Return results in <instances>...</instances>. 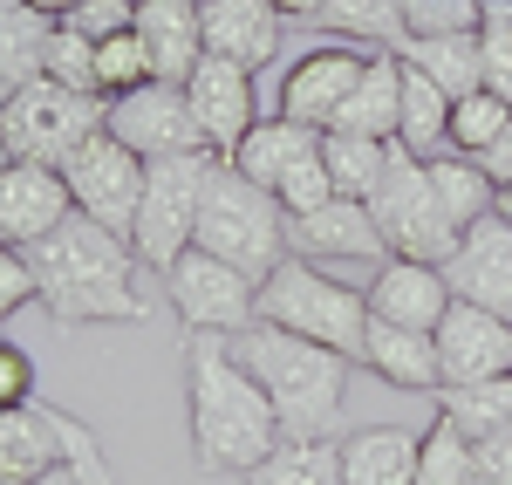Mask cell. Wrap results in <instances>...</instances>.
Here are the masks:
<instances>
[{
	"label": "cell",
	"mask_w": 512,
	"mask_h": 485,
	"mask_svg": "<svg viewBox=\"0 0 512 485\" xmlns=\"http://www.w3.org/2000/svg\"><path fill=\"white\" fill-rule=\"evenodd\" d=\"M185 417H192V458L205 472L246 479L280 445V417L260 376L233 356V335H185Z\"/></svg>",
	"instance_id": "obj_1"
},
{
	"label": "cell",
	"mask_w": 512,
	"mask_h": 485,
	"mask_svg": "<svg viewBox=\"0 0 512 485\" xmlns=\"http://www.w3.org/2000/svg\"><path fill=\"white\" fill-rule=\"evenodd\" d=\"M41 308L62 328H103V322H144V294H137V246L69 212L48 240L28 246Z\"/></svg>",
	"instance_id": "obj_2"
},
{
	"label": "cell",
	"mask_w": 512,
	"mask_h": 485,
	"mask_svg": "<svg viewBox=\"0 0 512 485\" xmlns=\"http://www.w3.org/2000/svg\"><path fill=\"white\" fill-rule=\"evenodd\" d=\"M233 356L267 390V404L280 417V438H335L342 431V404H349V369L355 356L308 342V335H287V328H239Z\"/></svg>",
	"instance_id": "obj_3"
},
{
	"label": "cell",
	"mask_w": 512,
	"mask_h": 485,
	"mask_svg": "<svg viewBox=\"0 0 512 485\" xmlns=\"http://www.w3.org/2000/svg\"><path fill=\"white\" fill-rule=\"evenodd\" d=\"M253 322L287 328V335H308V342H328L342 356H362V335H369V294L335 274H321L315 260L287 253L274 274L253 294Z\"/></svg>",
	"instance_id": "obj_4"
},
{
	"label": "cell",
	"mask_w": 512,
	"mask_h": 485,
	"mask_svg": "<svg viewBox=\"0 0 512 485\" xmlns=\"http://www.w3.org/2000/svg\"><path fill=\"white\" fill-rule=\"evenodd\" d=\"M205 253H219L226 267H239L246 281L260 287L287 260V212L274 192H260L253 178H239L233 164L219 158L212 185H205V212H198V240Z\"/></svg>",
	"instance_id": "obj_5"
},
{
	"label": "cell",
	"mask_w": 512,
	"mask_h": 485,
	"mask_svg": "<svg viewBox=\"0 0 512 485\" xmlns=\"http://www.w3.org/2000/svg\"><path fill=\"white\" fill-rule=\"evenodd\" d=\"M96 130H103V96L89 89L35 76L28 89L0 96V158L14 164H62Z\"/></svg>",
	"instance_id": "obj_6"
},
{
	"label": "cell",
	"mask_w": 512,
	"mask_h": 485,
	"mask_svg": "<svg viewBox=\"0 0 512 485\" xmlns=\"http://www.w3.org/2000/svg\"><path fill=\"white\" fill-rule=\"evenodd\" d=\"M212 171H219L212 151H185V158L144 164V199H137V219H130V246H137L144 267L164 274V267L198 240V212H205Z\"/></svg>",
	"instance_id": "obj_7"
},
{
	"label": "cell",
	"mask_w": 512,
	"mask_h": 485,
	"mask_svg": "<svg viewBox=\"0 0 512 485\" xmlns=\"http://www.w3.org/2000/svg\"><path fill=\"white\" fill-rule=\"evenodd\" d=\"M55 465H69L82 485H110V465L96 451V431L55 404L0 410V485H35Z\"/></svg>",
	"instance_id": "obj_8"
},
{
	"label": "cell",
	"mask_w": 512,
	"mask_h": 485,
	"mask_svg": "<svg viewBox=\"0 0 512 485\" xmlns=\"http://www.w3.org/2000/svg\"><path fill=\"white\" fill-rule=\"evenodd\" d=\"M369 212H376L383 246H390L396 260H431V267H444V260H451V246L465 240V233L451 226V212L437 205L431 164L410 158L403 144H396V158H390V171H383V185L369 192Z\"/></svg>",
	"instance_id": "obj_9"
},
{
	"label": "cell",
	"mask_w": 512,
	"mask_h": 485,
	"mask_svg": "<svg viewBox=\"0 0 512 485\" xmlns=\"http://www.w3.org/2000/svg\"><path fill=\"white\" fill-rule=\"evenodd\" d=\"M164 294H171V315H178L185 335H239V328H253V294L260 287L239 267H226L219 253L185 246L164 267Z\"/></svg>",
	"instance_id": "obj_10"
},
{
	"label": "cell",
	"mask_w": 512,
	"mask_h": 485,
	"mask_svg": "<svg viewBox=\"0 0 512 485\" xmlns=\"http://www.w3.org/2000/svg\"><path fill=\"white\" fill-rule=\"evenodd\" d=\"M62 178H69V199H76L82 219H96V226L130 240V219H137V199H144V158L130 144L96 130L62 158Z\"/></svg>",
	"instance_id": "obj_11"
},
{
	"label": "cell",
	"mask_w": 512,
	"mask_h": 485,
	"mask_svg": "<svg viewBox=\"0 0 512 485\" xmlns=\"http://www.w3.org/2000/svg\"><path fill=\"white\" fill-rule=\"evenodd\" d=\"M103 130H110L117 144H130L144 164L205 151L198 117H192V103H185V82H144V89H130L117 103H103Z\"/></svg>",
	"instance_id": "obj_12"
},
{
	"label": "cell",
	"mask_w": 512,
	"mask_h": 485,
	"mask_svg": "<svg viewBox=\"0 0 512 485\" xmlns=\"http://www.w3.org/2000/svg\"><path fill=\"white\" fill-rule=\"evenodd\" d=\"M369 55H376V48H362V41H315V48L280 76V117L308 123V130H328L335 110L349 103V89L362 82Z\"/></svg>",
	"instance_id": "obj_13"
},
{
	"label": "cell",
	"mask_w": 512,
	"mask_h": 485,
	"mask_svg": "<svg viewBox=\"0 0 512 485\" xmlns=\"http://www.w3.org/2000/svg\"><path fill=\"white\" fill-rule=\"evenodd\" d=\"M185 103L198 117V137L212 158H226L239 137L260 123V96H253V69H239L226 55H198V69L185 76Z\"/></svg>",
	"instance_id": "obj_14"
},
{
	"label": "cell",
	"mask_w": 512,
	"mask_h": 485,
	"mask_svg": "<svg viewBox=\"0 0 512 485\" xmlns=\"http://www.w3.org/2000/svg\"><path fill=\"white\" fill-rule=\"evenodd\" d=\"M437 363H444V390L512 376V315H492L478 301H451L437 322Z\"/></svg>",
	"instance_id": "obj_15"
},
{
	"label": "cell",
	"mask_w": 512,
	"mask_h": 485,
	"mask_svg": "<svg viewBox=\"0 0 512 485\" xmlns=\"http://www.w3.org/2000/svg\"><path fill=\"white\" fill-rule=\"evenodd\" d=\"M69 212H76V199H69L62 164H14V158H0V240H7V246L48 240Z\"/></svg>",
	"instance_id": "obj_16"
},
{
	"label": "cell",
	"mask_w": 512,
	"mask_h": 485,
	"mask_svg": "<svg viewBox=\"0 0 512 485\" xmlns=\"http://www.w3.org/2000/svg\"><path fill=\"white\" fill-rule=\"evenodd\" d=\"M287 253H301L315 267H328V260H390L369 199H328L315 212H294L287 219Z\"/></svg>",
	"instance_id": "obj_17"
},
{
	"label": "cell",
	"mask_w": 512,
	"mask_h": 485,
	"mask_svg": "<svg viewBox=\"0 0 512 485\" xmlns=\"http://www.w3.org/2000/svg\"><path fill=\"white\" fill-rule=\"evenodd\" d=\"M444 281H451L458 301H478L492 315H512V219L506 212H485L472 233L451 246Z\"/></svg>",
	"instance_id": "obj_18"
},
{
	"label": "cell",
	"mask_w": 512,
	"mask_h": 485,
	"mask_svg": "<svg viewBox=\"0 0 512 485\" xmlns=\"http://www.w3.org/2000/svg\"><path fill=\"white\" fill-rule=\"evenodd\" d=\"M458 294H451V281H444V267H431V260H376V281H369V315L390 328H431L444 322V308H451Z\"/></svg>",
	"instance_id": "obj_19"
},
{
	"label": "cell",
	"mask_w": 512,
	"mask_h": 485,
	"mask_svg": "<svg viewBox=\"0 0 512 485\" xmlns=\"http://www.w3.org/2000/svg\"><path fill=\"white\" fill-rule=\"evenodd\" d=\"M130 28L144 41L158 82H185L198 69V55H205V14H198V0H137Z\"/></svg>",
	"instance_id": "obj_20"
},
{
	"label": "cell",
	"mask_w": 512,
	"mask_h": 485,
	"mask_svg": "<svg viewBox=\"0 0 512 485\" xmlns=\"http://www.w3.org/2000/svg\"><path fill=\"white\" fill-rule=\"evenodd\" d=\"M362 369H376L390 390H410V397H437L444 390V363H437V335L431 328H390L369 315V335H362Z\"/></svg>",
	"instance_id": "obj_21"
},
{
	"label": "cell",
	"mask_w": 512,
	"mask_h": 485,
	"mask_svg": "<svg viewBox=\"0 0 512 485\" xmlns=\"http://www.w3.org/2000/svg\"><path fill=\"white\" fill-rule=\"evenodd\" d=\"M205 55H226L239 69H267L280 55V7L274 0H205Z\"/></svg>",
	"instance_id": "obj_22"
},
{
	"label": "cell",
	"mask_w": 512,
	"mask_h": 485,
	"mask_svg": "<svg viewBox=\"0 0 512 485\" xmlns=\"http://www.w3.org/2000/svg\"><path fill=\"white\" fill-rule=\"evenodd\" d=\"M417 438L424 431H403V424H362L335 438L342 485H417Z\"/></svg>",
	"instance_id": "obj_23"
},
{
	"label": "cell",
	"mask_w": 512,
	"mask_h": 485,
	"mask_svg": "<svg viewBox=\"0 0 512 485\" xmlns=\"http://www.w3.org/2000/svg\"><path fill=\"white\" fill-rule=\"evenodd\" d=\"M315 144H321V130H308V123H294V117H280V110H274V117H260L233 151H226V164H233L239 178H253L260 192H274V185L308 158Z\"/></svg>",
	"instance_id": "obj_24"
},
{
	"label": "cell",
	"mask_w": 512,
	"mask_h": 485,
	"mask_svg": "<svg viewBox=\"0 0 512 485\" xmlns=\"http://www.w3.org/2000/svg\"><path fill=\"white\" fill-rule=\"evenodd\" d=\"M396 123H403V55L396 48H376L362 82L349 89V103L335 110L328 130H362V137H383L396 144Z\"/></svg>",
	"instance_id": "obj_25"
},
{
	"label": "cell",
	"mask_w": 512,
	"mask_h": 485,
	"mask_svg": "<svg viewBox=\"0 0 512 485\" xmlns=\"http://www.w3.org/2000/svg\"><path fill=\"white\" fill-rule=\"evenodd\" d=\"M444 130H451V96L417 62H403V123H396V144L410 158H437V151H451Z\"/></svg>",
	"instance_id": "obj_26"
},
{
	"label": "cell",
	"mask_w": 512,
	"mask_h": 485,
	"mask_svg": "<svg viewBox=\"0 0 512 485\" xmlns=\"http://www.w3.org/2000/svg\"><path fill=\"white\" fill-rule=\"evenodd\" d=\"M390 158H396V144H383V137H362V130H321V164H328V178H335L342 199H369V192L383 185Z\"/></svg>",
	"instance_id": "obj_27"
},
{
	"label": "cell",
	"mask_w": 512,
	"mask_h": 485,
	"mask_svg": "<svg viewBox=\"0 0 512 485\" xmlns=\"http://www.w3.org/2000/svg\"><path fill=\"white\" fill-rule=\"evenodd\" d=\"M48 14L28 0H0V96L28 89L41 76V48H48Z\"/></svg>",
	"instance_id": "obj_28"
},
{
	"label": "cell",
	"mask_w": 512,
	"mask_h": 485,
	"mask_svg": "<svg viewBox=\"0 0 512 485\" xmlns=\"http://www.w3.org/2000/svg\"><path fill=\"white\" fill-rule=\"evenodd\" d=\"M396 55H403V62H417L444 96L485 89V48H478V35H417V41H403Z\"/></svg>",
	"instance_id": "obj_29"
},
{
	"label": "cell",
	"mask_w": 512,
	"mask_h": 485,
	"mask_svg": "<svg viewBox=\"0 0 512 485\" xmlns=\"http://www.w3.org/2000/svg\"><path fill=\"white\" fill-rule=\"evenodd\" d=\"M246 485H342V451L335 438H280L246 472Z\"/></svg>",
	"instance_id": "obj_30"
},
{
	"label": "cell",
	"mask_w": 512,
	"mask_h": 485,
	"mask_svg": "<svg viewBox=\"0 0 512 485\" xmlns=\"http://www.w3.org/2000/svg\"><path fill=\"white\" fill-rule=\"evenodd\" d=\"M431 164V185H437V205L451 212V226L458 233H472L485 212H499V192H492V178L478 171V158H458V151H437Z\"/></svg>",
	"instance_id": "obj_31"
},
{
	"label": "cell",
	"mask_w": 512,
	"mask_h": 485,
	"mask_svg": "<svg viewBox=\"0 0 512 485\" xmlns=\"http://www.w3.org/2000/svg\"><path fill=\"white\" fill-rule=\"evenodd\" d=\"M437 410L465 431V438H506L512 431V376H492V383H451L437 390Z\"/></svg>",
	"instance_id": "obj_32"
},
{
	"label": "cell",
	"mask_w": 512,
	"mask_h": 485,
	"mask_svg": "<svg viewBox=\"0 0 512 485\" xmlns=\"http://www.w3.org/2000/svg\"><path fill=\"white\" fill-rule=\"evenodd\" d=\"M417 485H478V451L444 410H437L431 431L417 438Z\"/></svg>",
	"instance_id": "obj_33"
},
{
	"label": "cell",
	"mask_w": 512,
	"mask_h": 485,
	"mask_svg": "<svg viewBox=\"0 0 512 485\" xmlns=\"http://www.w3.org/2000/svg\"><path fill=\"white\" fill-rule=\"evenodd\" d=\"M321 28L362 41V48H403V0H328Z\"/></svg>",
	"instance_id": "obj_34"
},
{
	"label": "cell",
	"mask_w": 512,
	"mask_h": 485,
	"mask_svg": "<svg viewBox=\"0 0 512 485\" xmlns=\"http://www.w3.org/2000/svg\"><path fill=\"white\" fill-rule=\"evenodd\" d=\"M506 123H512V103L499 89H465V96H451V130H444V137H451L458 158H478Z\"/></svg>",
	"instance_id": "obj_35"
},
{
	"label": "cell",
	"mask_w": 512,
	"mask_h": 485,
	"mask_svg": "<svg viewBox=\"0 0 512 485\" xmlns=\"http://www.w3.org/2000/svg\"><path fill=\"white\" fill-rule=\"evenodd\" d=\"M144 82H158V76H151V55H144L137 28L96 41V96H103V103H117V96L144 89Z\"/></svg>",
	"instance_id": "obj_36"
},
{
	"label": "cell",
	"mask_w": 512,
	"mask_h": 485,
	"mask_svg": "<svg viewBox=\"0 0 512 485\" xmlns=\"http://www.w3.org/2000/svg\"><path fill=\"white\" fill-rule=\"evenodd\" d=\"M41 76L96 96V41L82 35V28H69V21H55L48 28V48H41Z\"/></svg>",
	"instance_id": "obj_37"
},
{
	"label": "cell",
	"mask_w": 512,
	"mask_h": 485,
	"mask_svg": "<svg viewBox=\"0 0 512 485\" xmlns=\"http://www.w3.org/2000/svg\"><path fill=\"white\" fill-rule=\"evenodd\" d=\"M485 0H403V41L417 35H478Z\"/></svg>",
	"instance_id": "obj_38"
},
{
	"label": "cell",
	"mask_w": 512,
	"mask_h": 485,
	"mask_svg": "<svg viewBox=\"0 0 512 485\" xmlns=\"http://www.w3.org/2000/svg\"><path fill=\"white\" fill-rule=\"evenodd\" d=\"M274 199H280L287 219H294V212H315V205H328V199H342V192H335V178H328V164H321V144L274 185Z\"/></svg>",
	"instance_id": "obj_39"
},
{
	"label": "cell",
	"mask_w": 512,
	"mask_h": 485,
	"mask_svg": "<svg viewBox=\"0 0 512 485\" xmlns=\"http://www.w3.org/2000/svg\"><path fill=\"white\" fill-rule=\"evenodd\" d=\"M28 301H41L35 294V267H28V246L0 240V322H14Z\"/></svg>",
	"instance_id": "obj_40"
},
{
	"label": "cell",
	"mask_w": 512,
	"mask_h": 485,
	"mask_svg": "<svg viewBox=\"0 0 512 485\" xmlns=\"http://www.w3.org/2000/svg\"><path fill=\"white\" fill-rule=\"evenodd\" d=\"M28 404H35V363H28V349L0 342V410H28Z\"/></svg>",
	"instance_id": "obj_41"
},
{
	"label": "cell",
	"mask_w": 512,
	"mask_h": 485,
	"mask_svg": "<svg viewBox=\"0 0 512 485\" xmlns=\"http://www.w3.org/2000/svg\"><path fill=\"white\" fill-rule=\"evenodd\" d=\"M130 14H137V0H82L76 14H69V28H82L89 41H103V35H123Z\"/></svg>",
	"instance_id": "obj_42"
},
{
	"label": "cell",
	"mask_w": 512,
	"mask_h": 485,
	"mask_svg": "<svg viewBox=\"0 0 512 485\" xmlns=\"http://www.w3.org/2000/svg\"><path fill=\"white\" fill-rule=\"evenodd\" d=\"M478 485H512V431L506 438H478Z\"/></svg>",
	"instance_id": "obj_43"
},
{
	"label": "cell",
	"mask_w": 512,
	"mask_h": 485,
	"mask_svg": "<svg viewBox=\"0 0 512 485\" xmlns=\"http://www.w3.org/2000/svg\"><path fill=\"white\" fill-rule=\"evenodd\" d=\"M478 171L492 178V192H512V123L485 144V151H478Z\"/></svg>",
	"instance_id": "obj_44"
},
{
	"label": "cell",
	"mask_w": 512,
	"mask_h": 485,
	"mask_svg": "<svg viewBox=\"0 0 512 485\" xmlns=\"http://www.w3.org/2000/svg\"><path fill=\"white\" fill-rule=\"evenodd\" d=\"M280 7V21H321L328 14V0H274Z\"/></svg>",
	"instance_id": "obj_45"
},
{
	"label": "cell",
	"mask_w": 512,
	"mask_h": 485,
	"mask_svg": "<svg viewBox=\"0 0 512 485\" xmlns=\"http://www.w3.org/2000/svg\"><path fill=\"white\" fill-rule=\"evenodd\" d=\"M28 7H41V14H48V21H69V14H76L82 0H28Z\"/></svg>",
	"instance_id": "obj_46"
},
{
	"label": "cell",
	"mask_w": 512,
	"mask_h": 485,
	"mask_svg": "<svg viewBox=\"0 0 512 485\" xmlns=\"http://www.w3.org/2000/svg\"><path fill=\"white\" fill-rule=\"evenodd\" d=\"M35 485H82V479L69 472V465H55V472H48V479H35Z\"/></svg>",
	"instance_id": "obj_47"
},
{
	"label": "cell",
	"mask_w": 512,
	"mask_h": 485,
	"mask_svg": "<svg viewBox=\"0 0 512 485\" xmlns=\"http://www.w3.org/2000/svg\"><path fill=\"white\" fill-rule=\"evenodd\" d=\"M485 14H512V0H485Z\"/></svg>",
	"instance_id": "obj_48"
},
{
	"label": "cell",
	"mask_w": 512,
	"mask_h": 485,
	"mask_svg": "<svg viewBox=\"0 0 512 485\" xmlns=\"http://www.w3.org/2000/svg\"><path fill=\"white\" fill-rule=\"evenodd\" d=\"M499 212H506V219H512V192H499Z\"/></svg>",
	"instance_id": "obj_49"
},
{
	"label": "cell",
	"mask_w": 512,
	"mask_h": 485,
	"mask_svg": "<svg viewBox=\"0 0 512 485\" xmlns=\"http://www.w3.org/2000/svg\"><path fill=\"white\" fill-rule=\"evenodd\" d=\"M198 7H205V0H198Z\"/></svg>",
	"instance_id": "obj_50"
}]
</instances>
